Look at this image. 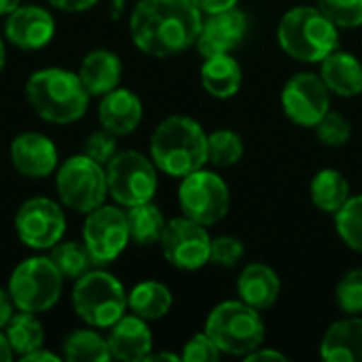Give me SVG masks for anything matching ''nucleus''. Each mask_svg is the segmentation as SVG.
Instances as JSON below:
<instances>
[{"label":"nucleus","instance_id":"a18cd8bd","mask_svg":"<svg viewBox=\"0 0 362 362\" xmlns=\"http://www.w3.org/2000/svg\"><path fill=\"white\" fill-rule=\"evenodd\" d=\"M17 6H21V0H0V17L11 15Z\"/></svg>","mask_w":362,"mask_h":362},{"label":"nucleus","instance_id":"cd10ccee","mask_svg":"<svg viewBox=\"0 0 362 362\" xmlns=\"http://www.w3.org/2000/svg\"><path fill=\"white\" fill-rule=\"evenodd\" d=\"M4 335L8 339L13 354H19V356H25V354L42 348V341H45L42 325L36 318V314H32V312L13 314V318L4 327Z\"/></svg>","mask_w":362,"mask_h":362},{"label":"nucleus","instance_id":"5701e85b","mask_svg":"<svg viewBox=\"0 0 362 362\" xmlns=\"http://www.w3.org/2000/svg\"><path fill=\"white\" fill-rule=\"evenodd\" d=\"M121 72L123 66L117 53L106 49H95L83 59L78 78L89 91V95H106L108 91L119 87Z\"/></svg>","mask_w":362,"mask_h":362},{"label":"nucleus","instance_id":"c756f323","mask_svg":"<svg viewBox=\"0 0 362 362\" xmlns=\"http://www.w3.org/2000/svg\"><path fill=\"white\" fill-rule=\"evenodd\" d=\"M53 265L59 269V274L68 280H78L81 276H85L87 272H91V267L95 265L87 246L78 244V242H57L51 248V257Z\"/></svg>","mask_w":362,"mask_h":362},{"label":"nucleus","instance_id":"37998d69","mask_svg":"<svg viewBox=\"0 0 362 362\" xmlns=\"http://www.w3.org/2000/svg\"><path fill=\"white\" fill-rule=\"evenodd\" d=\"M21 361L23 362H36V361H47V362H59L62 358L59 356H55V354H51V352H45V350H34V352H30V354H25V356H21Z\"/></svg>","mask_w":362,"mask_h":362},{"label":"nucleus","instance_id":"b1692460","mask_svg":"<svg viewBox=\"0 0 362 362\" xmlns=\"http://www.w3.org/2000/svg\"><path fill=\"white\" fill-rule=\"evenodd\" d=\"M202 85L204 89L218 100H227L233 98L240 87H242V66L238 64L235 57H231L229 53L223 55H214V57H206L204 66H202Z\"/></svg>","mask_w":362,"mask_h":362},{"label":"nucleus","instance_id":"f704fd0d","mask_svg":"<svg viewBox=\"0 0 362 362\" xmlns=\"http://www.w3.org/2000/svg\"><path fill=\"white\" fill-rule=\"evenodd\" d=\"M314 129L318 134V140L327 146H344L352 138L350 121L341 112H335V110H329Z\"/></svg>","mask_w":362,"mask_h":362},{"label":"nucleus","instance_id":"dca6fc26","mask_svg":"<svg viewBox=\"0 0 362 362\" xmlns=\"http://www.w3.org/2000/svg\"><path fill=\"white\" fill-rule=\"evenodd\" d=\"M6 38L25 51L42 49L51 42L55 34V21L49 11L36 4H23L17 6L11 15H6L4 23Z\"/></svg>","mask_w":362,"mask_h":362},{"label":"nucleus","instance_id":"7ed1b4c3","mask_svg":"<svg viewBox=\"0 0 362 362\" xmlns=\"http://www.w3.org/2000/svg\"><path fill=\"white\" fill-rule=\"evenodd\" d=\"M25 98L34 112L49 123H74L87 112L89 91L78 74L64 68H45L25 83Z\"/></svg>","mask_w":362,"mask_h":362},{"label":"nucleus","instance_id":"a878e982","mask_svg":"<svg viewBox=\"0 0 362 362\" xmlns=\"http://www.w3.org/2000/svg\"><path fill=\"white\" fill-rule=\"evenodd\" d=\"M127 308L144 320H159L172 310V293L165 284L146 280L127 293Z\"/></svg>","mask_w":362,"mask_h":362},{"label":"nucleus","instance_id":"f3484780","mask_svg":"<svg viewBox=\"0 0 362 362\" xmlns=\"http://www.w3.org/2000/svg\"><path fill=\"white\" fill-rule=\"evenodd\" d=\"M11 163L21 176L45 178L57 165V148L51 138L25 132L11 142Z\"/></svg>","mask_w":362,"mask_h":362},{"label":"nucleus","instance_id":"de8ad7c7","mask_svg":"<svg viewBox=\"0 0 362 362\" xmlns=\"http://www.w3.org/2000/svg\"><path fill=\"white\" fill-rule=\"evenodd\" d=\"M4 62H6V51H4V45H2V40H0V72H2V68H4Z\"/></svg>","mask_w":362,"mask_h":362},{"label":"nucleus","instance_id":"39448f33","mask_svg":"<svg viewBox=\"0 0 362 362\" xmlns=\"http://www.w3.org/2000/svg\"><path fill=\"white\" fill-rule=\"evenodd\" d=\"M206 333L218 346L223 354L246 356L252 350L261 348L265 341V322L259 310L250 308L242 299L218 303L208 320Z\"/></svg>","mask_w":362,"mask_h":362},{"label":"nucleus","instance_id":"79ce46f5","mask_svg":"<svg viewBox=\"0 0 362 362\" xmlns=\"http://www.w3.org/2000/svg\"><path fill=\"white\" fill-rule=\"evenodd\" d=\"M15 314V303L8 295V288H0V329H4L8 325V320Z\"/></svg>","mask_w":362,"mask_h":362},{"label":"nucleus","instance_id":"ea45409f","mask_svg":"<svg viewBox=\"0 0 362 362\" xmlns=\"http://www.w3.org/2000/svg\"><path fill=\"white\" fill-rule=\"evenodd\" d=\"M98 0H49L51 6L59 8V11H66V13H81V11H87L95 4Z\"/></svg>","mask_w":362,"mask_h":362},{"label":"nucleus","instance_id":"473e14b6","mask_svg":"<svg viewBox=\"0 0 362 362\" xmlns=\"http://www.w3.org/2000/svg\"><path fill=\"white\" fill-rule=\"evenodd\" d=\"M318 8L339 30H354L362 25V0H318Z\"/></svg>","mask_w":362,"mask_h":362},{"label":"nucleus","instance_id":"6e6552de","mask_svg":"<svg viewBox=\"0 0 362 362\" xmlns=\"http://www.w3.org/2000/svg\"><path fill=\"white\" fill-rule=\"evenodd\" d=\"M55 189L66 208L87 214L106 199V168L87 155H74L59 168Z\"/></svg>","mask_w":362,"mask_h":362},{"label":"nucleus","instance_id":"1a4fd4ad","mask_svg":"<svg viewBox=\"0 0 362 362\" xmlns=\"http://www.w3.org/2000/svg\"><path fill=\"white\" fill-rule=\"evenodd\" d=\"M106 182L117 204L125 208L146 204L157 193V165L142 153L123 151L106 163Z\"/></svg>","mask_w":362,"mask_h":362},{"label":"nucleus","instance_id":"7c9ffc66","mask_svg":"<svg viewBox=\"0 0 362 362\" xmlns=\"http://www.w3.org/2000/svg\"><path fill=\"white\" fill-rule=\"evenodd\" d=\"M244 157V140L233 129H216L208 136V161L216 168H231Z\"/></svg>","mask_w":362,"mask_h":362},{"label":"nucleus","instance_id":"49530a36","mask_svg":"<svg viewBox=\"0 0 362 362\" xmlns=\"http://www.w3.org/2000/svg\"><path fill=\"white\" fill-rule=\"evenodd\" d=\"M146 361H172V362H178L182 361L178 354H168V352H161V354H148V358Z\"/></svg>","mask_w":362,"mask_h":362},{"label":"nucleus","instance_id":"72a5a7b5","mask_svg":"<svg viewBox=\"0 0 362 362\" xmlns=\"http://www.w3.org/2000/svg\"><path fill=\"white\" fill-rule=\"evenodd\" d=\"M335 299L341 312L348 316L362 314V267L350 269L337 284Z\"/></svg>","mask_w":362,"mask_h":362},{"label":"nucleus","instance_id":"2f4dec72","mask_svg":"<svg viewBox=\"0 0 362 362\" xmlns=\"http://www.w3.org/2000/svg\"><path fill=\"white\" fill-rule=\"evenodd\" d=\"M335 227L341 242L362 255V195H352L335 212Z\"/></svg>","mask_w":362,"mask_h":362},{"label":"nucleus","instance_id":"20e7f679","mask_svg":"<svg viewBox=\"0 0 362 362\" xmlns=\"http://www.w3.org/2000/svg\"><path fill=\"white\" fill-rule=\"evenodd\" d=\"M278 42L293 59L320 64L339 47V28L318 6H297L282 15Z\"/></svg>","mask_w":362,"mask_h":362},{"label":"nucleus","instance_id":"f257e3e1","mask_svg":"<svg viewBox=\"0 0 362 362\" xmlns=\"http://www.w3.org/2000/svg\"><path fill=\"white\" fill-rule=\"evenodd\" d=\"M204 15L191 0H140L129 30L136 47L153 57H172L197 42Z\"/></svg>","mask_w":362,"mask_h":362},{"label":"nucleus","instance_id":"c9c22d12","mask_svg":"<svg viewBox=\"0 0 362 362\" xmlns=\"http://www.w3.org/2000/svg\"><path fill=\"white\" fill-rule=\"evenodd\" d=\"M244 252V242L233 235H218L210 242V263L218 267H235Z\"/></svg>","mask_w":362,"mask_h":362},{"label":"nucleus","instance_id":"c03bdc74","mask_svg":"<svg viewBox=\"0 0 362 362\" xmlns=\"http://www.w3.org/2000/svg\"><path fill=\"white\" fill-rule=\"evenodd\" d=\"M11 358H13V350L8 346V339H6V335L0 333V362H8Z\"/></svg>","mask_w":362,"mask_h":362},{"label":"nucleus","instance_id":"4c0bfd02","mask_svg":"<svg viewBox=\"0 0 362 362\" xmlns=\"http://www.w3.org/2000/svg\"><path fill=\"white\" fill-rule=\"evenodd\" d=\"M85 155L91 157L93 161L106 165L117 155V136L108 129L91 134L85 142Z\"/></svg>","mask_w":362,"mask_h":362},{"label":"nucleus","instance_id":"bb28decb","mask_svg":"<svg viewBox=\"0 0 362 362\" xmlns=\"http://www.w3.org/2000/svg\"><path fill=\"white\" fill-rule=\"evenodd\" d=\"M125 216H127L132 242H136L140 246H153V244L161 242V235L165 231L168 221L163 218L161 210L153 202L129 206Z\"/></svg>","mask_w":362,"mask_h":362},{"label":"nucleus","instance_id":"2eb2a0df","mask_svg":"<svg viewBox=\"0 0 362 362\" xmlns=\"http://www.w3.org/2000/svg\"><path fill=\"white\" fill-rule=\"evenodd\" d=\"M248 32V19L240 8L206 15L197 36V51L204 57L231 53L238 49Z\"/></svg>","mask_w":362,"mask_h":362},{"label":"nucleus","instance_id":"393cba45","mask_svg":"<svg viewBox=\"0 0 362 362\" xmlns=\"http://www.w3.org/2000/svg\"><path fill=\"white\" fill-rule=\"evenodd\" d=\"M310 197L318 210L327 214H335L352 197L350 182L339 170H333V168L320 170L310 185Z\"/></svg>","mask_w":362,"mask_h":362},{"label":"nucleus","instance_id":"f8f14e48","mask_svg":"<svg viewBox=\"0 0 362 362\" xmlns=\"http://www.w3.org/2000/svg\"><path fill=\"white\" fill-rule=\"evenodd\" d=\"M210 233L206 225L187 216L172 218L161 235V250L170 265L182 272H197L210 263Z\"/></svg>","mask_w":362,"mask_h":362},{"label":"nucleus","instance_id":"a19ab883","mask_svg":"<svg viewBox=\"0 0 362 362\" xmlns=\"http://www.w3.org/2000/svg\"><path fill=\"white\" fill-rule=\"evenodd\" d=\"M246 361L250 362H265V361H276V362H286L288 358L282 354V352H278V350H272V348H257V350H252L250 354H246L244 356Z\"/></svg>","mask_w":362,"mask_h":362},{"label":"nucleus","instance_id":"58836bf2","mask_svg":"<svg viewBox=\"0 0 362 362\" xmlns=\"http://www.w3.org/2000/svg\"><path fill=\"white\" fill-rule=\"evenodd\" d=\"M191 2L202 11V15H212V13L235 8L240 0H191Z\"/></svg>","mask_w":362,"mask_h":362},{"label":"nucleus","instance_id":"9d476101","mask_svg":"<svg viewBox=\"0 0 362 362\" xmlns=\"http://www.w3.org/2000/svg\"><path fill=\"white\" fill-rule=\"evenodd\" d=\"M178 204L182 216L210 227L227 216L231 193L218 174L202 168L182 178L178 187Z\"/></svg>","mask_w":362,"mask_h":362},{"label":"nucleus","instance_id":"4be33fe9","mask_svg":"<svg viewBox=\"0 0 362 362\" xmlns=\"http://www.w3.org/2000/svg\"><path fill=\"white\" fill-rule=\"evenodd\" d=\"M320 78L331 93L356 98L362 93V62L348 51L335 49L320 62Z\"/></svg>","mask_w":362,"mask_h":362},{"label":"nucleus","instance_id":"f03ea898","mask_svg":"<svg viewBox=\"0 0 362 362\" xmlns=\"http://www.w3.org/2000/svg\"><path fill=\"white\" fill-rule=\"evenodd\" d=\"M151 159L163 174L185 178L208 163V134L191 117H168L153 132Z\"/></svg>","mask_w":362,"mask_h":362},{"label":"nucleus","instance_id":"c85d7f7f","mask_svg":"<svg viewBox=\"0 0 362 362\" xmlns=\"http://www.w3.org/2000/svg\"><path fill=\"white\" fill-rule=\"evenodd\" d=\"M62 348L64 358L70 362H106L112 358L108 339L89 329L70 333Z\"/></svg>","mask_w":362,"mask_h":362},{"label":"nucleus","instance_id":"423d86ee","mask_svg":"<svg viewBox=\"0 0 362 362\" xmlns=\"http://www.w3.org/2000/svg\"><path fill=\"white\" fill-rule=\"evenodd\" d=\"M72 305L78 318L89 327L110 329L125 316L127 293L123 284L108 272L91 269L81 276L72 291Z\"/></svg>","mask_w":362,"mask_h":362},{"label":"nucleus","instance_id":"6ab92c4d","mask_svg":"<svg viewBox=\"0 0 362 362\" xmlns=\"http://www.w3.org/2000/svg\"><path fill=\"white\" fill-rule=\"evenodd\" d=\"M142 102L129 89H112L102 95L100 102V123L104 129L112 132L115 136L132 134L142 121Z\"/></svg>","mask_w":362,"mask_h":362},{"label":"nucleus","instance_id":"412c9836","mask_svg":"<svg viewBox=\"0 0 362 362\" xmlns=\"http://www.w3.org/2000/svg\"><path fill=\"white\" fill-rule=\"evenodd\" d=\"M282 291L280 276L265 263H250L238 278V297L255 310L272 308Z\"/></svg>","mask_w":362,"mask_h":362},{"label":"nucleus","instance_id":"ddd939ff","mask_svg":"<svg viewBox=\"0 0 362 362\" xmlns=\"http://www.w3.org/2000/svg\"><path fill=\"white\" fill-rule=\"evenodd\" d=\"M286 117L301 127H316L331 110V91L314 72H299L291 76L280 95Z\"/></svg>","mask_w":362,"mask_h":362},{"label":"nucleus","instance_id":"0eeeda50","mask_svg":"<svg viewBox=\"0 0 362 362\" xmlns=\"http://www.w3.org/2000/svg\"><path fill=\"white\" fill-rule=\"evenodd\" d=\"M64 276L49 257L21 261L8 280V295L19 312H49L62 297Z\"/></svg>","mask_w":362,"mask_h":362},{"label":"nucleus","instance_id":"aec40b11","mask_svg":"<svg viewBox=\"0 0 362 362\" xmlns=\"http://www.w3.org/2000/svg\"><path fill=\"white\" fill-rule=\"evenodd\" d=\"M320 356L327 362H362L361 316L333 322L320 341Z\"/></svg>","mask_w":362,"mask_h":362},{"label":"nucleus","instance_id":"4468645a","mask_svg":"<svg viewBox=\"0 0 362 362\" xmlns=\"http://www.w3.org/2000/svg\"><path fill=\"white\" fill-rule=\"evenodd\" d=\"M15 231L28 248L49 250L62 242L66 231V216L53 199L32 197L17 210Z\"/></svg>","mask_w":362,"mask_h":362},{"label":"nucleus","instance_id":"e433bc0d","mask_svg":"<svg viewBox=\"0 0 362 362\" xmlns=\"http://www.w3.org/2000/svg\"><path fill=\"white\" fill-rule=\"evenodd\" d=\"M221 356H223V352L218 350V346L212 341V337L206 331L193 335L185 344L182 354H180V358L185 362H218Z\"/></svg>","mask_w":362,"mask_h":362},{"label":"nucleus","instance_id":"a211bd4d","mask_svg":"<svg viewBox=\"0 0 362 362\" xmlns=\"http://www.w3.org/2000/svg\"><path fill=\"white\" fill-rule=\"evenodd\" d=\"M108 348L112 358L123 362L146 361L153 350V333L140 316H123L110 327Z\"/></svg>","mask_w":362,"mask_h":362},{"label":"nucleus","instance_id":"9b49d317","mask_svg":"<svg viewBox=\"0 0 362 362\" xmlns=\"http://www.w3.org/2000/svg\"><path fill=\"white\" fill-rule=\"evenodd\" d=\"M132 242L127 216L115 206H98L87 212L83 227V244L87 246L95 265H106L115 261Z\"/></svg>","mask_w":362,"mask_h":362}]
</instances>
